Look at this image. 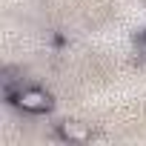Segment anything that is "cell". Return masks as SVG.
<instances>
[{"mask_svg": "<svg viewBox=\"0 0 146 146\" xmlns=\"http://www.w3.org/2000/svg\"><path fill=\"white\" fill-rule=\"evenodd\" d=\"M12 103L20 109V112H29V115H46L52 109V95L40 86H20L12 98Z\"/></svg>", "mask_w": 146, "mask_h": 146, "instance_id": "6da1fadb", "label": "cell"}, {"mask_svg": "<svg viewBox=\"0 0 146 146\" xmlns=\"http://www.w3.org/2000/svg\"><path fill=\"white\" fill-rule=\"evenodd\" d=\"M57 137L66 140V143H89L95 135H92L89 123H80V120H63V123H57Z\"/></svg>", "mask_w": 146, "mask_h": 146, "instance_id": "7a4b0ae2", "label": "cell"}, {"mask_svg": "<svg viewBox=\"0 0 146 146\" xmlns=\"http://www.w3.org/2000/svg\"><path fill=\"white\" fill-rule=\"evenodd\" d=\"M140 40H143V46H146V29H143V32H140Z\"/></svg>", "mask_w": 146, "mask_h": 146, "instance_id": "3957f363", "label": "cell"}]
</instances>
